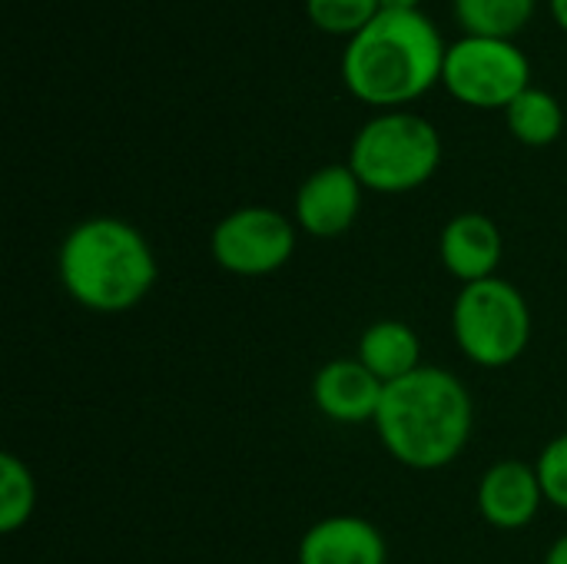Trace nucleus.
Here are the masks:
<instances>
[{
	"label": "nucleus",
	"instance_id": "f257e3e1",
	"mask_svg": "<svg viewBox=\"0 0 567 564\" xmlns=\"http://www.w3.org/2000/svg\"><path fill=\"white\" fill-rule=\"evenodd\" d=\"M475 425V406L458 376L439 366H422L412 376L385 386L375 429L385 452L415 472L452 465Z\"/></svg>",
	"mask_w": 567,
	"mask_h": 564
},
{
	"label": "nucleus",
	"instance_id": "f03ea898",
	"mask_svg": "<svg viewBox=\"0 0 567 564\" xmlns=\"http://www.w3.org/2000/svg\"><path fill=\"white\" fill-rule=\"evenodd\" d=\"M445 40L422 10H382L365 30L349 37L342 80L369 106L399 110L442 80Z\"/></svg>",
	"mask_w": 567,
	"mask_h": 564
},
{
	"label": "nucleus",
	"instance_id": "7ed1b4c3",
	"mask_svg": "<svg viewBox=\"0 0 567 564\" xmlns=\"http://www.w3.org/2000/svg\"><path fill=\"white\" fill-rule=\"evenodd\" d=\"M56 269L66 296L103 316L140 306L159 273L146 236L116 216L76 223L60 243Z\"/></svg>",
	"mask_w": 567,
	"mask_h": 564
},
{
	"label": "nucleus",
	"instance_id": "20e7f679",
	"mask_svg": "<svg viewBox=\"0 0 567 564\" xmlns=\"http://www.w3.org/2000/svg\"><path fill=\"white\" fill-rule=\"evenodd\" d=\"M442 163L439 130L405 110L372 116L352 140L349 166L372 193H412L425 186Z\"/></svg>",
	"mask_w": 567,
	"mask_h": 564
},
{
	"label": "nucleus",
	"instance_id": "39448f33",
	"mask_svg": "<svg viewBox=\"0 0 567 564\" xmlns=\"http://www.w3.org/2000/svg\"><path fill=\"white\" fill-rule=\"evenodd\" d=\"M452 332L468 362L482 369H505L518 362L532 342L528 299L502 276L468 283L455 296Z\"/></svg>",
	"mask_w": 567,
	"mask_h": 564
},
{
	"label": "nucleus",
	"instance_id": "423d86ee",
	"mask_svg": "<svg viewBox=\"0 0 567 564\" xmlns=\"http://www.w3.org/2000/svg\"><path fill=\"white\" fill-rule=\"evenodd\" d=\"M442 83L465 106L508 110L532 86V63L512 40L462 37L445 53Z\"/></svg>",
	"mask_w": 567,
	"mask_h": 564
},
{
	"label": "nucleus",
	"instance_id": "0eeeda50",
	"mask_svg": "<svg viewBox=\"0 0 567 564\" xmlns=\"http://www.w3.org/2000/svg\"><path fill=\"white\" fill-rule=\"evenodd\" d=\"M209 253L219 269L243 279L279 273L296 253V226L289 216L269 206H243L226 213L213 236Z\"/></svg>",
	"mask_w": 567,
	"mask_h": 564
},
{
	"label": "nucleus",
	"instance_id": "6e6552de",
	"mask_svg": "<svg viewBox=\"0 0 567 564\" xmlns=\"http://www.w3.org/2000/svg\"><path fill=\"white\" fill-rule=\"evenodd\" d=\"M362 183L349 163H332L306 176L296 193V223L309 236L336 239L352 229L362 209Z\"/></svg>",
	"mask_w": 567,
	"mask_h": 564
},
{
	"label": "nucleus",
	"instance_id": "1a4fd4ad",
	"mask_svg": "<svg viewBox=\"0 0 567 564\" xmlns=\"http://www.w3.org/2000/svg\"><path fill=\"white\" fill-rule=\"evenodd\" d=\"M545 502L538 469L522 459L495 462L478 482V512L492 529L518 532L535 522Z\"/></svg>",
	"mask_w": 567,
	"mask_h": 564
},
{
	"label": "nucleus",
	"instance_id": "9d476101",
	"mask_svg": "<svg viewBox=\"0 0 567 564\" xmlns=\"http://www.w3.org/2000/svg\"><path fill=\"white\" fill-rule=\"evenodd\" d=\"M439 256L449 276L462 286L492 279L505 256L502 229L485 213H458L445 223L439 236Z\"/></svg>",
	"mask_w": 567,
	"mask_h": 564
},
{
	"label": "nucleus",
	"instance_id": "9b49d317",
	"mask_svg": "<svg viewBox=\"0 0 567 564\" xmlns=\"http://www.w3.org/2000/svg\"><path fill=\"white\" fill-rule=\"evenodd\" d=\"M385 386L359 359H332L312 379L316 409L342 425L375 422Z\"/></svg>",
	"mask_w": 567,
	"mask_h": 564
},
{
	"label": "nucleus",
	"instance_id": "f8f14e48",
	"mask_svg": "<svg viewBox=\"0 0 567 564\" xmlns=\"http://www.w3.org/2000/svg\"><path fill=\"white\" fill-rule=\"evenodd\" d=\"M389 545L382 532L359 515H329L299 542V564H385Z\"/></svg>",
	"mask_w": 567,
	"mask_h": 564
},
{
	"label": "nucleus",
	"instance_id": "ddd939ff",
	"mask_svg": "<svg viewBox=\"0 0 567 564\" xmlns=\"http://www.w3.org/2000/svg\"><path fill=\"white\" fill-rule=\"evenodd\" d=\"M355 359L382 386H392V382L412 376L415 369H422V342H419V336H415V329L409 322L379 319L362 332Z\"/></svg>",
	"mask_w": 567,
	"mask_h": 564
},
{
	"label": "nucleus",
	"instance_id": "4468645a",
	"mask_svg": "<svg viewBox=\"0 0 567 564\" xmlns=\"http://www.w3.org/2000/svg\"><path fill=\"white\" fill-rule=\"evenodd\" d=\"M505 120L515 140H522L525 146H548L561 136L565 126L561 103L542 86H528L522 96H515L505 110Z\"/></svg>",
	"mask_w": 567,
	"mask_h": 564
},
{
	"label": "nucleus",
	"instance_id": "2eb2a0df",
	"mask_svg": "<svg viewBox=\"0 0 567 564\" xmlns=\"http://www.w3.org/2000/svg\"><path fill=\"white\" fill-rule=\"evenodd\" d=\"M535 0H455V17L468 37L512 40L532 20Z\"/></svg>",
	"mask_w": 567,
	"mask_h": 564
},
{
	"label": "nucleus",
	"instance_id": "dca6fc26",
	"mask_svg": "<svg viewBox=\"0 0 567 564\" xmlns=\"http://www.w3.org/2000/svg\"><path fill=\"white\" fill-rule=\"evenodd\" d=\"M37 509V482L27 462H20L13 452L0 455V532L13 535L33 519Z\"/></svg>",
	"mask_w": 567,
	"mask_h": 564
},
{
	"label": "nucleus",
	"instance_id": "f3484780",
	"mask_svg": "<svg viewBox=\"0 0 567 564\" xmlns=\"http://www.w3.org/2000/svg\"><path fill=\"white\" fill-rule=\"evenodd\" d=\"M306 13L326 33L355 37L382 13V3L379 0H306Z\"/></svg>",
	"mask_w": 567,
	"mask_h": 564
},
{
	"label": "nucleus",
	"instance_id": "a211bd4d",
	"mask_svg": "<svg viewBox=\"0 0 567 564\" xmlns=\"http://www.w3.org/2000/svg\"><path fill=\"white\" fill-rule=\"evenodd\" d=\"M535 469H538V479L545 489V502L567 512V432H561L558 439H551L542 449Z\"/></svg>",
	"mask_w": 567,
	"mask_h": 564
},
{
	"label": "nucleus",
	"instance_id": "6ab92c4d",
	"mask_svg": "<svg viewBox=\"0 0 567 564\" xmlns=\"http://www.w3.org/2000/svg\"><path fill=\"white\" fill-rule=\"evenodd\" d=\"M545 564H567V535H561V539L548 548Z\"/></svg>",
	"mask_w": 567,
	"mask_h": 564
},
{
	"label": "nucleus",
	"instance_id": "aec40b11",
	"mask_svg": "<svg viewBox=\"0 0 567 564\" xmlns=\"http://www.w3.org/2000/svg\"><path fill=\"white\" fill-rule=\"evenodd\" d=\"M382 10H419L422 0H379Z\"/></svg>",
	"mask_w": 567,
	"mask_h": 564
},
{
	"label": "nucleus",
	"instance_id": "412c9836",
	"mask_svg": "<svg viewBox=\"0 0 567 564\" xmlns=\"http://www.w3.org/2000/svg\"><path fill=\"white\" fill-rule=\"evenodd\" d=\"M551 13H555V20L567 30V0H551Z\"/></svg>",
	"mask_w": 567,
	"mask_h": 564
}]
</instances>
